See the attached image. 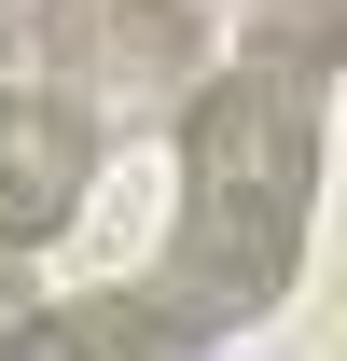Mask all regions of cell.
Returning a JSON list of instances; mask_svg holds the SVG:
<instances>
[{
  "label": "cell",
  "instance_id": "6da1fadb",
  "mask_svg": "<svg viewBox=\"0 0 347 361\" xmlns=\"http://www.w3.org/2000/svg\"><path fill=\"white\" fill-rule=\"evenodd\" d=\"M319 56H236L222 84H195L181 111V236L167 278L195 319H250L292 292L305 264V195H319Z\"/></svg>",
  "mask_w": 347,
  "mask_h": 361
},
{
  "label": "cell",
  "instance_id": "277c9868",
  "mask_svg": "<svg viewBox=\"0 0 347 361\" xmlns=\"http://www.w3.org/2000/svg\"><path fill=\"white\" fill-rule=\"evenodd\" d=\"M14 361H195V319L139 292H84V306H28Z\"/></svg>",
  "mask_w": 347,
  "mask_h": 361
},
{
  "label": "cell",
  "instance_id": "7a4b0ae2",
  "mask_svg": "<svg viewBox=\"0 0 347 361\" xmlns=\"http://www.w3.org/2000/svg\"><path fill=\"white\" fill-rule=\"evenodd\" d=\"M56 97L70 111H181L209 70V0H42Z\"/></svg>",
  "mask_w": 347,
  "mask_h": 361
},
{
  "label": "cell",
  "instance_id": "5b68a950",
  "mask_svg": "<svg viewBox=\"0 0 347 361\" xmlns=\"http://www.w3.org/2000/svg\"><path fill=\"white\" fill-rule=\"evenodd\" d=\"M334 14H347V0H264V42H278V56H319V70H334Z\"/></svg>",
  "mask_w": 347,
  "mask_h": 361
},
{
  "label": "cell",
  "instance_id": "3957f363",
  "mask_svg": "<svg viewBox=\"0 0 347 361\" xmlns=\"http://www.w3.org/2000/svg\"><path fill=\"white\" fill-rule=\"evenodd\" d=\"M84 180H97V126L56 84H0V250L56 236L84 209Z\"/></svg>",
  "mask_w": 347,
  "mask_h": 361
},
{
  "label": "cell",
  "instance_id": "8992f818",
  "mask_svg": "<svg viewBox=\"0 0 347 361\" xmlns=\"http://www.w3.org/2000/svg\"><path fill=\"white\" fill-rule=\"evenodd\" d=\"M28 306H42V292H28V278H14V250H0V348L28 334Z\"/></svg>",
  "mask_w": 347,
  "mask_h": 361
},
{
  "label": "cell",
  "instance_id": "52a82bcc",
  "mask_svg": "<svg viewBox=\"0 0 347 361\" xmlns=\"http://www.w3.org/2000/svg\"><path fill=\"white\" fill-rule=\"evenodd\" d=\"M0 14H14V0H0Z\"/></svg>",
  "mask_w": 347,
  "mask_h": 361
}]
</instances>
